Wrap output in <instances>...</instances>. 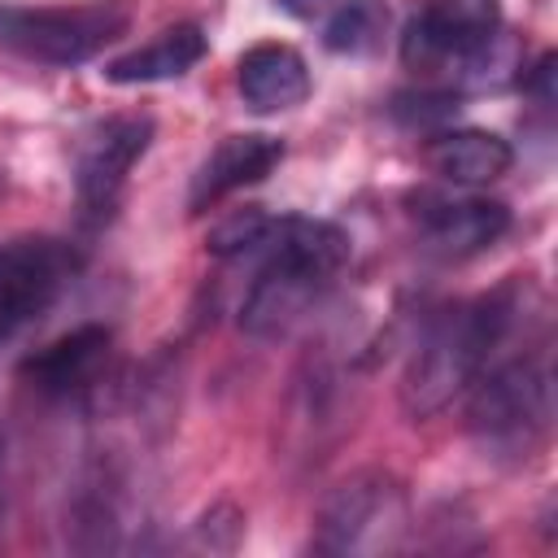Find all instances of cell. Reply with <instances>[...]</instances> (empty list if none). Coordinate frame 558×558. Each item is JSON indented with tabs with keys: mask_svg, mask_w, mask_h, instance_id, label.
Here are the masks:
<instances>
[{
	"mask_svg": "<svg viewBox=\"0 0 558 558\" xmlns=\"http://www.w3.org/2000/svg\"><path fill=\"white\" fill-rule=\"evenodd\" d=\"M514 314H519V283H501L484 296L458 301L445 314H436L418 336L401 375L405 414L427 418L445 410L453 397H462L488 371V357L506 340Z\"/></svg>",
	"mask_w": 558,
	"mask_h": 558,
	"instance_id": "cell-1",
	"label": "cell"
},
{
	"mask_svg": "<svg viewBox=\"0 0 558 558\" xmlns=\"http://www.w3.org/2000/svg\"><path fill=\"white\" fill-rule=\"evenodd\" d=\"M262 248L266 257L240 305V327L253 340H279L340 275V266L349 262V235L323 218L292 214L275 218Z\"/></svg>",
	"mask_w": 558,
	"mask_h": 558,
	"instance_id": "cell-2",
	"label": "cell"
},
{
	"mask_svg": "<svg viewBox=\"0 0 558 558\" xmlns=\"http://www.w3.org/2000/svg\"><path fill=\"white\" fill-rule=\"evenodd\" d=\"M549 418H554L549 371L536 357L501 362L471 384L466 427L475 445L501 462H527L545 445Z\"/></svg>",
	"mask_w": 558,
	"mask_h": 558,
	"instance_id": "cell-3",
	"label": "cell"
},
{
	"mask_svg": "<svg viewBox=\"0 0 558 558\" xmlns=\"http://www.w3.org/2000/svg\"><path fill=\"white\" fill-rule=\"evenodd\" d=\"M131 31L126 0L0 4V48L39 65H83Z\"/></svg>",
	"mask_w": 558,
	"mask_h": 558,
	"instance_id": "cell-4",
	"label": "cell"
},
{
	"mask_svg": "<svg viewBox=\"0 0 558 558\" xmlns=\"http://www.w3.org/2000/svg\"><path fill=\"white\" fill-rule=\"evenodd\" d=\"M497 39L501 0H427L401 35V61L414 74H480Z\"/></svg>",
	"mask_w": 558,
	"mask_h": 558,
	"instance_id": "cell-5",
	"label": "cell"
},
{
	"mask_svg": "<svg viewBox=\"0 0 558 558\" xmlns=\"http://www.w3.org/2000/svg\"><path fill=\"white\" fill-rule=\"evenodd\" d=\"M83 253L57 235L0 240V340L35 323L78 275Z\"/></svg>",
	"mask_w": 558,
	"mask_h": 558,
	"instance_id": "cell-6",
	"label": "cell"
},
{
	"mask_svg": "<svg viewBox=\"0 0 558 558\" xmlns=\"http://www.w3.org/2000/svg\"><path fill=\"white\" fill-rule=\"evenodd\" d=\"M148 144H153V118L144 113L105 118L83 135L74 157V201L83 222H105L118 209L122 187L135 161L148 153Z\"/></svg>",
	"mask_w": 558,
	"mask_h": 558,
	"instance_id": "cell-7",
	"label": "cell"
},
{
	"mask_svg": "<svg viewBox=\"0 0 558 558\" xmlns=\"http://www.w3.org/2000/svg\"><path fill=\"white\" fill-rule=\"evenodd\" d=\"M405 523V497L401 488L379 475L362 471L331 488L314 519V549L318 554H362L388 545V532Z\"/></svg>",
	"mask_w": 558,
	"mask_h": 558,
	"instance_id": "cell-8",
	"label": "cell"
},
{
	"mask_svg": "<svg viewBox=\"0 0 558 558\" xmlns=\"http://www.w3.org/2000/svg\"><path fill=\"white\" fill-rule=\"evenodd\" d=\"M410 214L418 231L449 257H471L506 235L510 209L488 196H449V192H418L410 196Z\"/></svg>",
	"mask_w": 558,
	"mask_h": 558,
	"instance_id": "cell-9",
	"label": "cell"
},
{
	"mask_svg": "<svg viewBox=\"0 0 558 558\" xmlns=\"http://www.w3.org/2000/svg\"><path fill=\"white\" fill-rule=\"evenodd\" d=\"M113 349V331L100 323H83L57 340H48L44 349H35L17 375L39 392V397H78L83 388H92L109 362Z\"/></svg>",
	"mask_w": 558,
	"mask_h": 558,
	"instance_id": "cell-10",
	"label": "cell"
},
{
	"mask_svg": "<svg viewBox=\"0 0 558 558\" xmlns=\"http://www.w3.org/2000/svg\"><path fill=\"white\" fill-rule=\"evenodd\" d=\"M279 161H283V140L262 135V131L227 135L192 174V192H187L192 214L218 205L222 196H231V192H240L248 183H262Z\"/></svg>",
	"mask_w": 558,
	"mask_h": 558,
	"instance_id": "cell-11",
	"label": "cell"
},
{
	"mask_svg": "<svg viewBox=\"0 0 558 558\" xmlns=\"http://www.w3.org/2000/svg\"><path fill=\"white\" fill-rule=\"evenodd\" d=\"M235 87L253 113H283L310 96V65L292 44H253L235 65Z\"/></svg>",
	"mask_w": 558,
	"mask_h": 558,
	"instance_id": "cell-12",
	"label": "cell"
},
{
	"mask_svg": "<svg viewBox=\"0 0 558 558\" xmlns=\"http://www.w3.org/2000/svg\"><path fill=\"white\" fill-rule=\"evenodd\" d=\"M209 52V39L196 22H179V26H166L157 39H148L144 48H131L122 57H113L100 74L118 87H140V83H170V78H183L201 57Z\"/></svg>",
	"mask_w": 558,
	"mask_h": 558,
	"instance_id": "cell-13",
	"label": "cell"
},
{
	"mask_svg": "<svg viewBox=\"0 0 558 558\" xmlns=\"http://www.w3.org/2000/svg\"><path fill=\"white\" fill-rule=\"evenodd\" d=\"M427 166L445 179V183H462V187H480L501 179L514 166V148L480 126H453L432 135L427 144Z\"/></svg>",
	"mask_w": 558,
	"mask_h": 558,
	"instance_id": "cell-14",
	"label": "cell"
},
{
	"mask_svg": "<svg viewBox=\"0 0 558 558\" xmlns=\"http://www.w3.org/2000/svg\"><path fill=\"white\" fill-rule=\"evenodd\" d=\"M388 31V4L384 0H336L323 44L331 52H371Z\"/></svg>",
	"mask_w": 558,
	"mask_h": 558,
	"instance_id": "cell-15",
	"label": "cell"
},
{
	"mask_svg": "<svg viewBox=\"0 0 558 558\" xmlns=\"http://www.w3.org/2000/svg\"><path fill=\"white\" fill-rule=\"evenodd\" d=\"M270 227H275V218L253 205V209H240V214L222 218V222L205 235V248H209L214 257H240V253L262 248L266 235H270Z\"/></svg>",
	"mask_w": 558,
	"mask_h": 558,
	"instance_id": "cell-16",
	"label": "cell"
},
{
	"mask_svg": "<svg viewBox=\"0 0 558 558\" xmlns=\"http://www.w3.org/2000/svg\"><path fill=\"white\" fill-rule=\"evenodd\" d=\"M288 17H301V22H314V17H323V13H331L336 9V0H275Z\"/></svg>",
	"mask_w": 558,
	"mask_h": 558,
	"instance_id": "cell-17",
	"label": "cell"
}]
</instances>
